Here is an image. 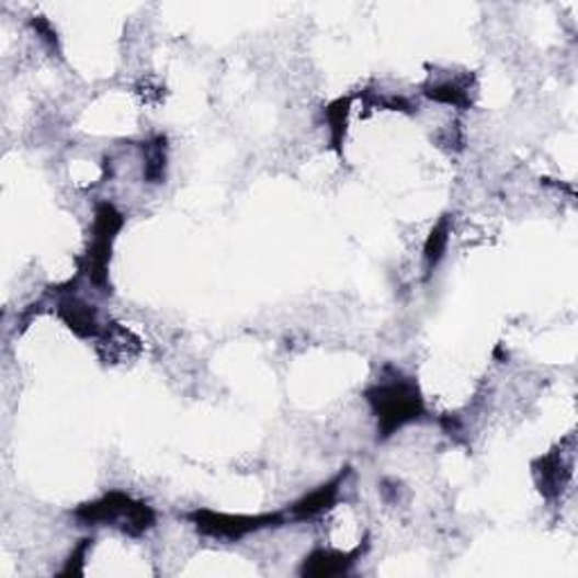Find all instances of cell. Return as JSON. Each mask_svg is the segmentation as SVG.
Segmentation results:
<instances>
[{"instance_id": "6da1fadb", "label": "cell", "mask_w": 578, "mask_h": 578, "mask_svg": "<svg viewBox=\"0 0 578 578\" xmlns=\"http://www.w3.org/2000/svg\"><path fill=\"white\" fill-rule=\"evenodd\" d=\"M364 400L377 422V441L392 439L409 422L426 416V400H422L418 382L396 366H387L379 373L364 392Z\"/></svg>"}, {"instance_id": "7a4b0ae2", "label": "cell", "mask_w": 578, "mask_h": 578, "mask_svg": "<svg viewBox=\"0 0 578 578\" xmlns=\"http://www.w3.org/2000/svg\"><path fill=\"white\" fill-rule=\"evenodd\" d=\"M72 515L84 526H115L129 537H140L157 526L154 507L123 490H109L95 502L77 507Z\"/></svg>"}, {"instance_id": "3957f363", "label": "cell", "mask_w": 578, "mask_h": 578, "mask_svg": "<svg viewBox=\"0 0 578 578\" xmlns=\"http://www.w3.org/2000/svg\"><path fill=\"white\" fill-rule=\"evenodd\" d=\"M125 215L115 208L111 202H100L93 213V226H91V240L87 247V253L80 258V272L77 279H87L100 294L111 292L109 281V264L113 245L118 240L121 230L125 228Z\"/></svg>"}, {"instance_id": "277c9868", "label": "cell", "mask_w": 578, "mask_h": 578, "mask_svg": "<svg viewBox=\"0 0 578 578\" xmlns=\"http://www.w3.org/2000/svg\"><path fill=\"white\" fill-rule=\"evenodd\" d=\"M188 522L195 526L202 535L215 537V541L226 543H240L245 537L264 531V529H279L287 524L285 513H260V515H234L211 509H195L190 511Z\"/></svg>"}, {"instance_id": "5b68a950", "label": "cell", "mask_w": 578, "mask_h": 578, "mask_svg": "<svg viewBox=\"0 0 578 578\" xmlns=\"http://www.w3.org/2000/svg\"><path fill=\"white\" fill-rule=\"evenodd\" d=\"M55 313L64 321V326L80 339H98L102 335V326L98 319V310L77 296L72 290H57Z\"/></svg>"}, {"instance_id": "8992f818", "label": "cell", "mask_w": 578, "mask_h": 578, "mask_svg": "<svg viewBox=\"0 0 578 578\" xmlns=\"http://www.w3.org/2000/svg\"><path fill=\"white\" fill-rule=\"evenodd\" d=\"M349 477H351V466H345L330 481L321 484L313 492H307L305 497H301L298 502H294L287 518L296 520V522H305V520H315L321 513L330 511L339 502L341 490H343L345 481H349Z\"/></svg>"}, {"instance_id": "52a82bcc", "label": "cell", "mask_w": 578, "mask_h": 578, "mask_svg": "<svg viewBox=\"0 0 578 578\" xmlns=\"http://www.w3.org/2000/svg\"><path fill=\"white\" fill-rule=\"evenodd\" d=\"M571 473H574V447L571 452H563V447L552 450L549 454L533 461L535 484L547 499L558 497L567 488Z\"/></svg>"}, {"instance_id": "ba28073f", "label": "cell", "mask_w": 578, "mask_h": 578, "mask_svg": "<svg viewBox=\"0 0 578 578\" xmlns=\"http://www.w3.org/2000/svg\"><path fill=\"white\" fill-rule=\"evenodd\" d=\"M369 552V537L364 543H360L353 552H337V549H315L313 554H307L303 565H301V576L310 578H332L349 574Z\"/></svg>"}, {"instance_id": "9c48e42d", "label": "cell", "mask_w": 578, "mask_h": 578, "mask_svg": "<svg viewBox=\"0 0 578 578\" xmlns=\"http://www.w3.org/2000/svg\"><path fill=\"white\" fill-rule=\"evenodd\" d=\"M168 177V136L157 134L143 143V179L149 185H161Z\"/></svg>"}, {"instance_id": "30bf717a", "label": "cell", "mask_w": 578, "mask_h": 578, "mask_svg": "<svg viewBox=\"0 0 578 578\" xmlns=\"http://www.w3.org/2000/svg\"><path fill=\"white\" fill-rule=\"evenodd\" d=\"M450 236H452V217L443 215L434 228L432 234L426 240V247H422V262H426V276L430 279L439 264L443 262L445 253H447V245H450Z\"/></svg>"}, {"instance_id": "8fae6325", "label": "cell", "mask_w": 578, "mask_h": 578, "mask_svg": "<svg viewBox=\"0 0 578 578\" xmlns=\"http://www.w3.org/2000/svg\"><path fill=\"white\" fill-rule=\"evenodd\" d=\"M426 95L439 104H447L454 109H471L473 98H471V80L468 77H452V80L437 82L426 89Z\"/></svg>"}, {"instance_id": "7c38bea8", "label": "cell", "mask_w": 578, "mask_h": 578, "mask_svg": "<svg viewBox=\"0 0 578 578\" xmlns=\"http://www.w3.org/2000/svg\"><path fill=\"white\" fill-rule=\"evenodd\" d=\"M351 98H339L335 102H330L324 111V118L330 132V143L337 149V154H341V145H343V136H345V125H349V113H351Z\"/></svg>"}, {"instance_id": "4fadbf2b", "label": "cell", "mask_w": 578, "mask_h": 578, "mask_svg": "<svg viewBox=\"0 0 578 578\" xmlns=\"http://www.w3.org/2000/svg\"><path fill=\"white\" fill-rule=\"evenodd\" d=\"M93 537H82L77 547H72L70 556L64 563V569L59 571V576H82L84 574V565L89 558V552L93 549Z\"/></svg>"}, {"instance_id": "5bb4252c", "label": "cell", "mask_w": 578, "mask_h": 578, "mask_svg": "<svg viewBox=\"0 0 578 578\" xmlns=\"http://www.w3.org/2000/svg\"><path fill=\"white\" fill-rule=\"evenodd\" d=\"M32 27L36 30L38 36H42V42H44L50 50H57V53H59V38H57V32H55V27L50 25L48 19H44V16L32 19Z\"/></svg>"}]
</instances>
